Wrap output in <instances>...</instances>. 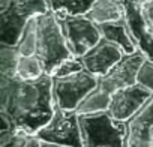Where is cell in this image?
Returning a JSON list of instances; mask_svg holds the SVG:
<instances>
[{
    "label": "cell",
    "instance_id": "1",
    "mask_svg": "<svg viewBox=\"0 0 153 147\" xmlns=\"http://www.w3.org/2000/svg\"><path fill=\"white\" fill-rule=\"evenodd\" d=\"M56 111L53 77L38 80L0 77V114L9 119L17 131L38 134Z\"/></svg>",
    "mask_w": 153,
    "mask_h": 147
},
{
    "label": "cell",
    "instance_id": "2",
    "mask_svg": "<svg viewBox=\"0 0 153 147\" xmlns=\"http://www.w3.org/2000/svg\"><path fill=\"white\" fill-rule=\"evenodd\" d=\"M35 24H36L35 57L42 63L45 74L53 75L63 62H66L74 56L68 47L57 14L48 11L42 15H38L35 18Z\"/></svg>",
    "mask_w": 153,
    "mask_h": 147
},
{
    "label": "cell",
    "instance_id": "3",
    "mask_svg": "<svg viewBox=\"0 0 153 147\" xmlns=\"http://www.w3.org/2000/svg\"><path fill=\"white\" fill-rule=\"evenodd\" d=\"M48 11L47 0H0V44L17 47L27 23Z\"/></svg>",
    "mask_w": 153,
    "mask_h": 147
},
{
    "label": "cell",
    "instance_id": "4",
    "mask_svg": "<svg viewBox=\"0 0 153 147\" xmlns=\"http://www.w3.org/2000/svg\"><path fill=\"white\" fill-rule=\"evenodd\" d=\"M83 147H122L125 123L114 120L108 111L78 114Z\"/></svg>",
    "mask_w": 153,
    "mask_h": 147
},
{
    "label": "cell",
    "instance_id": "5",
    "mask_svg": "<svg viewBox=\"0 0 153 147\" xmlns=\"http://www.w3.org/2000/svg\"><path fill=\"white\" fill-rule=\"evenodd\" d=\"M68 47L74 57H83L102 39L101 29L87 15L57 14Z\"/></svg>",
    "mask_w": 153,
    "mask_h": 147
},
{
    "label": "cell",
    "instance_id": "6",
    "mask_svg": "<svg viewBox=\"0 0 153 147\" xmlns=\"http://www.w3.org/2000/svg\"><path fill=\"white\" fill-rule=\"evenodd\" d=\"M98 78L86 69L66 77H53V92L56 107L62 110L76 111L84 98L95 90Z\"/></svg>",
    "mask_w": 153,
    "mask_h": 147
},
{
    "label": "cell",
    "instance_id": "7",
    "mask_svg": "<svg viewBox=\"0 0 153 147\" xmlns=\"http://www.w3.org/2000/svg\"><path fill=\"white\" fill-rule=\"evenodd\" d=\"M36 135L42 143L65 147H83L80 120L76 111L62 110L56 107V111L48 125L44 126Z\"/></svg>",
    "mask_w": 153,
    "mask_h": 147
},
{
    "label": "cell",
    "instance_id": "8",
    "mask_svg": "<svg viewBox=\"0 0 153 147\" xmlns=\"http://www.w3.org/2000/svg\"><path fill=\"white\" fill-rule=\"evenodd\" d=\"M146 60L147 57L140 50H137L132 54H125V57L113 69H110L105 75L98 78L96 87L108 96H113L116 92L137 84L138 72Z\"/></svg>",
    "mask_w": 153,
    "mask_h": 147
},
{
    "label": "cell",
    "instance_id": "9",
    "mask_svg": "<svg viewBox=\"0 0 153 147\" xmlns=\"http://www.w3.org/2000/svg\"><path fill=\"white\" fill-rule=\"evenodd\" d=\"M125 8V21L132 41L147 60L153 62V29L150 27L146 14L144 3L147 0H120Z\"/></svg>",
    "mask_w": 153,
    "mask_h": 147
},
{
    "label": "cell",
    "instance_id": "10",
    "mask_svg": "<svg viewBox=\"0 0 153 147\" xmlns=\"http://www.w3.org/2000/svg\"><path fill=\"white\" fill-rule=\"evenodd\" d=\"M152 96H153V93L140 84L125 87L111 96L108 114L114 120L125 123L135 113H138Z\"/></svg>",
    "mask_w": 153,
    "mask_h": 147
},
{
    "label": "cell",
    "instance_id": "11",
    "mask_svg": "<svg viewBox=\"0 0 153 147\" xmlns=\"http://www.w3.org/2000/svg\"><path fill=\"white\" fill-rule=\"evenodd\" d=\"M153 138V96L144 107L125 122L122 147H150Z\"/></svg>",
    "mask_w": 153,
    "mask_h": 147
},
{
    "label": "cell",
    "instance_id": "12",
    "mask_svg": "<svg viewBox=\"0 0 153 147\" xmlns=\"http://www.w3.org/2000/svg\"><path fill=\"white\" fill-rule=\"evenodd\" d=\"M125 57V51L120 45L102 38L96 47H93L90 51H87L83 57H80L83 68L90 72L96 78L105 75V74L113 69L122 59Z\"/></svg>",
    "mask_w": 153,
    "mask_h": 147
},
{
    "label": "cell",
    "instance_id": "13",
    "mask_svg": "<svg viewBox=\"0 0 153 147\" xmlns=\"http://www.w3.org/2000/svg\"><path fill=\"white\" fill-rule=\"evenodd\" d=\"M99 29H101L102 38H105V39H108V41L120 45L122 50L125 51V54H132V53L137 51V45H135V42L132 41V38L129 35V30H128L125 17L120 18V20H117V21L101 24Z\"/></svg>",
    "mask_w": 153,
    "mask_h": 147
},
{
    "label": "cell",
    "instance_id": "14",
    "mask_svg": "<svg viewBox=\"0 0 153 147\" xmlns=\"http://www.w3.org/2000/svg\"><path fill=\"white\" fill-rule=\"evenodd\" d=\"M98 26L117 21L125 17V8L120 0H96L92 9L86 14Z\"/></svg>",
    "mask_w": 153,
    "mask_h": 147
},
{
    "label": "cell",
    "instance_id": "15",
    "mask_svg": "<svg viewBox=\"0 0 153 147\" xmlns=\"http://www.w3.org/2000/svg\"><path fill=\"white\" fill-rule=\"evenodd\" d=\"M96 0H47L48 9L54 14L86 15Z\"/></svg>",
    "mask_w": 153,
    "mask_h": 147
},
{
    "label": "cell",
    "instance_id": "16",
    "mask_svg": "<svg viewBox=\"0 0 153 147\" xmlns=\"http://www.w3.org/2000/svg\"><path fill=\"white\" fill-rule=\"evenodd\" d=\"M110 101H111V96H108L107 93H104L102 90H99L96 87L84 98V101L76 108V113L78 114H92V113L108 111Z\"/></svg>",
    "mask_w": 153,
    "mask_h": 147
},
{
    "label": "cell",
    "instance_id": "17",
    "mask_svg": "<svg viewBox=\"0 0 153 147\" xmlns=\"http://www.w3.org/2000/svg\"><path fill=\"white\" fill-rule=\"evenodd\" d=\"M21 54L17 47L0 44V77L14 78L17 75V65Z\"/></svg>",
    "mask_w": 153,
    "mask_h": 147
},
{
    "label": "cell",
    "instance_id": "18",
    "mask_svg": "<svg viewBox=\"0 0 153 147\" xmlns=\"http://www.w3.org/2000/svg\"><path fill=\"white\" fill-rule=\"evenodd\" d=\"M42 75H45L44 66L35 56H30V57L21 56L20 57L18 65H17V75H15L17 78L30 81V80H38Z\"/></svg>",
    "mask_w": 153,
    "mask_h": 147
},
{
    "label": "cell",
    "instance_id": "19",
    "mask_svg": "<svg viewBox=\"0 0 153 147\" xmlns=\"http://www.w3.org/2000/svg\"><path fill=\"white\" fill-rule=\"evenodd\" d=\"M35 18H32L27 23V26H26V29L23 32V36H21L18 45H17L20 54L26 56V57L35 56V51H36V24H35Z\"/></svg>",
    "mask_w": 153,
    "mask_h": 147
},
{
    "label": "cell",
    "instance_id": "20",
    "mask_svg": "<svg viewBox=\"0 0 153 147\" xmlns=\"http://www.w3.org/2000/svg\"><path fill=\"white\" fill-rule=\"evenodd\" d=\"M83 69H84L83 63L78 57H71L56 69V72L51 77H66V75H72V74H75V72H80Z\"/></svg>",
    "mask_w": 153,
    "mask_h": 147
},
{
    "label": "cell",
    "instance_id": "21",
    "mask_svg": "<svg viewBox=\"0 0 153 147\" xmlns=\"http://www.w3.org/2000/svg\"><path fill=\"white\" fill-rule=\"evenodd\" d=\"M137 84L143 86L149 92L153 93V62L146 60L144 65L141 66L138 77H137Z\"/></svg>",
    "mask_w": 153,
    "mask_h": 147
},
{
    "label": "cell",
    "instance_id": "22",
    "mask_svg": "<svg viewBox=\"0 0 153 147\" xmlns=\"http://www.w3.org/2000/svg\"><path fill=\"white\" fill-rule=\"evenodd\" d=\"M144 14H146V18H147L150 27L153 29V0H147L144 3Z\"/></svg>",
    "mask_w": 153,
    "mask_h": 147
},
{
    "label": "cell",
    "instance_id": "23",
    "mask_svg": "<svg viewBox=\"0 0 153 147\" xmlns=\"http://www.w3.org/2000/svg\"><path fill=\"white\" fill-rule=\"evenodd\" d=\"M44 147H65V146H57V144H48V143H42Z\"/></svg>",
    "mask_w": 153,
    "mask_h": 147
},
{
    "label": "cell",
    "instance_id": "24",
    "mask_svg": "<svg viewBox=\"0 0 153 147\" xmlns=\"http://www.w3.org/2000/svg\"><path fill=\"white\" fill-rule=\"evenodd\" d=\"M150 147H153V138H152V146H150Z\"/></svg>",
    "mask_w": 153,
    "mask_h": 147
}]
</instances>
